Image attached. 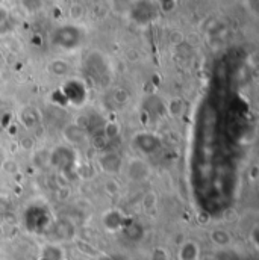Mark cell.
<instances>
[{
    "instance_id": "obj_1",
    "label": "cell",
    "mask_w": 259,
    "mask_h": 260,
    "mask_svg": "<svg viewBox=\"0 0 259 260\" xmlns=\"http://www.w3.org/2000/svg\"><path fill=\"white\" fill-rule=\"evenodd\" d=\"M100 165L106 173H117L120 170L122 160L114 154H105L103 157H100Z\"/></svg>"
},
{
    "instance_id": "obj_2",
    "label": "cell",
    "mask_w": 259,
    "mask_h": 260,
    "mask_svg": "<svg viewBox=\"0 0 259 260\" xmlns=\"http://www.w3.org/2000/svg\"><path fill=\"white\" fill-rule=\"evenodd\" d=\"M133 171H136V174H133V180H144L146 177H147V174H149V168H147V165L146 164H142V162H139V160H133V162H130L129 165V173H133Z\"/></svg>"
},
{
    "instance_id": "obj_3",
    "label": "cell",
    "mask_w": 259,
    "mask_h": 260,
    "mask_svg": "<svg viewBox=\"0 0 259 260\" xmlns=\"http://www.w3.org/2000/svg\"><path fill=\"white\" fill-rule=\"evenodd\" d=\"M3 170H6L8 173H14V171H17V164L12 160H6V162H3Z\"/></svg>"
}]
</instances>
